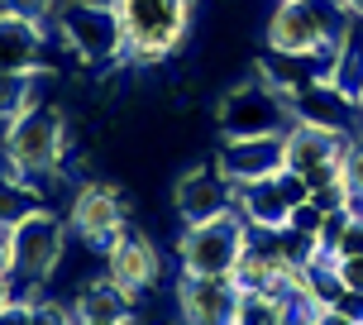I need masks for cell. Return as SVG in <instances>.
Instances as JSON below:
<instances>
[{
  "label": "cell",
  "mask_w": 363,
  "mask_h": 325,
  "mask_svg": "<svg viewBox=\"0 0 363 325\" xmlns=\"http://www.w3.org/2000/svg\"><path fill=\"white\" fill-rule=\"evenodd\" d=\"M177 216L182 225H196V220H216L230 211V201H235V187L216 172V162H206V167H191V172H182L177 177Z\"/></svg>",
  "instance_id": "obj_11"
},
{
  "label": "cell",
  "mask_w": 363,
  "mask_h": 325,
  "mask_svg": "<svg viewBox=\"0 0 363 325\" xmlns=\"http://www.w3.org/2000/svg\"><path fill=\"white\" fill-rule=\"evenodd\" d=\"M216 172L230 187H249V182L277 177L287 167V144L282 134H244V139H220L216 148Z\"/></svg>",
  "instance_id": "obj_9"
},
{
  "label": "cell",
  "mask_w": 363,
  "mask_h": 325,
  "mask_svg": "<svg viewBox=\"0 0 363 325\" xmlns=\"http://www.w3.org/2000/svg\"><path fill=\"white\" fill-rule=\"evenodd\" d=\"M340 172H345L349 192H363V134H349L345 158H340Z\"/></svg>",
  "instance_id": "obj_16"
},
{
  "label": "cell",
  "mask_w": 363,
  "mask_h": 325,
  "mask_svg": "<svg viewBox=\"0 0 363 325\" xmlns=\"http://www.w3.org/2000/svg\"><path fill=\"white\" fill-rule=\"evenodd\" d=\"M43 67V24L0 5V72H34Z\"/></svg>",
  "instance_id": "obj_12"
},
{
  "label": "cell",
  "mask_w": 363,
  "mask_h": 325,
  "mask_svg": "<svg viewBox=\"0 0 363 325\" xmlns=\"http://www.w3.org/2000/svg\"><path fill=\"white\" fill-rule=\"evenodd\" d=\"M182 325H230L239 307V287L235 277H196V272H182L177 287H172Z\"/></svg>",
  "instance_id": "obj_10"
},
{
  "label": "cell",
  "mask_w": 363,
  "mask_h": 325,
  "mask_svg": "<svg viewBox=\"0 0 363 325\" xmlns=\"http://www.w3.org/2000/svg\"><path fill=\"white\" fill-rule=\"evenodd\" d=\"M315 325H359V321H349L340 307H315Z\"/></svg>",
  "instance_id": "obj_24"
},
{
  "label": "cell",
  "mask_w": 363,
  "mask_h": 325,
  "mask_svg": "<svg viewBox=\"0 0 363 325\" xmlns=\"http://www.w3.org/2000/svg\"><path fill=\"white\" fill-rule=\"evenodd\" d=\"M57 38L82 67H115L125 62V24L115 0H67L57 5Z\"/></svg>",
  "instance_id": "obj_3"
},
{
  "label": "cell",
  "mask_w": 363,
  "mask_h": 325,
  "mask_svg": "<svg viewBox=\"0 0 363 325\" xmlns=\"http://www.w3.org/2000/svg\"><path fill=\"white\" fill-rule=\"evenodd\" d=\"M291 110H296V120H306V125H325V129H345L354 134V125L363 120L359 106H349L345 96L335 91V82H311L291 96Z\"/></svg>",
  "instance_id": "obj_13"
},
{
  "label": "cell",
  "mask_w": 363,
  "mask_h": 325,
  "mask_svg": "<svg viewBox=\"0 0 363 325\" xmlns=\"http://www.w3.org/2000/svg\"><path fill=\"white\" fill-rule=\"evenodd\" d=\"M340 5H345V15L354 19V24H363V0H340Z\"/></svg>",
  "instance_id": "obj_27"
},
{
  "label": "cell",
  "mask_w": 363,
  "mask_h": 325,
  "mask_svg": "<svg viewBox=\"0 0 363 325\" xmlns=\"http://www.w3.org/2000/svg\"><path fill=\"white\" fill-rule=\"evenodd\" d=\"M335 307L345 311L349 321H359V325H363V292H340V302H335Z\"/></svg>",
  "instance_id": "obj_22"
},
{
  "label": "cell",
  "mask_w": 363,
  "mask_h": 325,
  "mask_svg": "<svg viewBox=\"0 0 363 325\" xmlns=\"http://www.w3.org/2000/svg\"><path fill=\"white\" fill-rule=\"evenodd\" d=\"M115 15L125 24V62L134 67L177 57L191 34V0H115Z\"/></svg>",
  "instance_id": "obj_2"
},
{
  "label": "cell",
  "mask_w": 363,
  "mask_h": 325,
  "mask_svg": "<svg viewBox=\"0 0 363 325\" xmlns=\"http://www.w3.org/2000/svg\"><path fill=\"white\" fill-rule=\"evenodd\" d=\"M10 249H15V282H48L62 258H67V216L48 206H29L10 225Z\"/></svg>",
  "instance_id": "obj_5"
},
{
  "label": "cell",
  "mask_w": 363,
  "mask_h": 325,
  "mask_svg": "<svg viewBox=\"0 0 363 325\" xmlns=\"http://www.w3.org/2000/svg\"><path fill=\"white\" fill-rule=\"evenodd\" d=\"M15 302V277H0V307H10Z\"/></svg>",
  "instance_id": "obj_26"
},
{
  "label": "cell",
  "mask_w": 363,
  "mask_h": 325,
  "mask_svg": "<svg viewBox=\"0 0 363 325\" xmlns=\"http://www.w3.org/2000/svg\"><path fill=\"white\" fill-rule=\"evenodd\" d=\"M244 244H249V225L235 211H225L216 220L182 225L177 263H182V272H196V277H230L239 253H244Z\"/></svg>",
  "instance_id": "obj_6"
},
{
  "label": "cell",
  "mask_w": 363,
  "mask_h": 325,
  "mask_svg": "<svg viewBox=\"0 0 363 325\" xmlns=\"http://www.w3.org/2000/svg\"><path fill=\"white\" fill-rule=\"evenodd\" d=\"M29 302H24V297H15V302H10V307H0V325H29Z\"/></svg>",
  "instance_id": "obj_21"
},
{
  "label": "cell",
  "mask_w": 363,
  "mask_h": 325,
  "mask_svg": "<svg viewBox=\"0 0 363 325\" xmlns=\"http://www.w3.org/2000/svg\"><path fill=\"white\" fill-rule=\"evenodd\" d=\"M0 5H10V10H19V15H29V19L43 24V19L57 15V5H62V0H0Z\"/></svg>",
  "instance_id": "obj_18"
},
{
  "label": "cell",
  "mask_w": 363,
  "mask_h": 325,
  "mask_svg": "<svg viewBox=\"0 0 363 325\" xmlns=\"http://www.w3.org/2000/svg\"><path fill=\"white\" fill-rule=\"evenodd\" d=\"M101 258H106V282L125 297L129 307H139L148 292L163 282V253H158V244L148 235H139L134 225H125L120 235L110 239L106 249H101Z\"/></svg>",
  "instance_id": "obj_7"
},
{
  "label": "cell",
  "mask_w": 363,
  "mask_h": 325,
  "mask_svg": "<svg viewBox=\"0 0 363 325\" xmlns=\"http://www.w3.org/2000/svg\"><path fill=\"white\" fill-rule=\"evenodd\" d=\"M287 325H315V311H311V307H296V311H291V321Z\"/></svg>",
  "instance_id": "obj_25"
},
{
  "label": "cell",
  "mask_w": 363,
  "mask_h": 325,
  "mask_svg": "<svg viewBox=\"0 0 363 325\" xmlns=\"http://www.w3.org/2000/svg\"><path fill=\"white\" fill-rule=\"evenodd\" d=\"M216 120L225 129V139H244V134H287L296 110L291 96L277 91L268 77H244L239 87H230L216 106Z\"/></svg>",
  "instance_id": "obj_4"
},
{
  "label": "cell",
  "mask_w": 363,
  "mask_h": 325,
  "mask_svg": "<svg viewBox=\"0 0 363 325\" xmlns=\"http://www.w3.org/2000/svg\"><path fill=\"white\" fill-rule=\"evenodd\" d=\"M29 325H77L72 307H62V302H53V297H43L34 311H29Z\"/></svg>",
  "instance_id": "obj_17"
},
{
  "label": "cell",
  "mask_w": 363,
  "mask_h": 325,
  "mask_svg": "<svg viewBox=\"0 0 363 325\" xmlns=\"http://www.w3.org/2000/svg\"><path fill=\"white\" fill-rule=\"evenodd\" d=\"M335 272H340L345 292H363V253H354V258H340V263H335Z\"/></svg>",
  "instance_id": "obj_19"
},
{
  "label": "cell",
  "mask_w": 363,
  "mask_h": 325,
  "mask_svg": "<svg viewBox=\"0 0 363 325\" xmlns=\"http://www.w3.org/2000/svg\"><path fill=\"white\" fill-rule=\"evenodd\" d=\"M0 153H5V172H10V177L38 182V187H43L48 177H62V162H67V153H72L62 110L48 106V101L19 110L15 120L5 125Z\"/></svg>",
  "instance_id": "obj_1"
},
{
  "label": "cell",
  "mask_w": 363,
  "mask_h": 325,
  "mask_svg": "<svg viewBox=\"0 0 363 325\" xmlns=\"http://www.w3.org/2000/svg\"><path fill=\"white\" fill-rule=\"evenodd\" d=\"M0 277H15V249H10V230L0 225Z\"/></svg>",
  "instance_id": "obj_23"
},
{
  "label": "cell",
  "mask_w": 363,
  "mask_h": 325,
  "mask_svg": "<svg viewBox=\"0 0 363 325\" xmlns=\"http://www.w3.org/2000/svg\"><path fill=\"white\" fill-rule=\"evenodd\" d=\"M335 253H340V258H354V253H363V220H359V216L349 220V230H345V239H340V249H335Z\"/></svg>",
  "instance_id": "obj_20"
},
{
  "label": "cell",
  "mask_w": 363,
  "mask_h": 325,
  "mask_svg": "<svg viewBox=\"0 0 363 325\" xmlns=\"http://www.w3.org/2000/svg\"><path fill=\"white\" fill-rule=\"evenodd\" d=\"M125 311H129V302L106 282V272H101L96 282H86V287L77 292V302H72L77 321H120Z\"/></svg>",
  "instance_id": "obj_14"
},
{
  "label": "cell",
  "mask_w": 363,
  "mask_h": 325,
  "mask_svg": "<svg viewBox=\"0 0 363 325\" xmlns=\"http://www.w3.org/2000/svg\"><path fill=\"white\" fill-rule=\"evenodd\" d=\"M125 225H129V201H125V192H120L115 182H101V177L77 182L72 206H67V230H72L82 244L106 249Z\"/></svg>",
  "instance_id": "obj_8"
},
{
  "label": "cell",
  "mask_w": 363,
  "mask_h": 325,
  "mask_svg": "<svg viewBox=\"0 0 363 325\" xmlns=\"http://www.w3.org/2000/svg\"><path fill=\"white\" fill-rule=\"evenodd\" d=\"M330 211H320V206H315V201H296V206H291V216H287V230H296V235H320V220H325Z\"/></svg>",
  "instance_id": "obj_15"
}]
</instances>
